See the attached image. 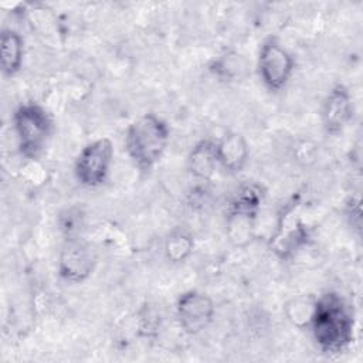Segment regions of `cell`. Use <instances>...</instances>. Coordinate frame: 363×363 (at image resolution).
I'll list each match as a JSON object with an SVG mask.
<instances>
[{"label": "cell", "mask_w": 363, "mask_h": 363, "mask_svg": "<svg viewBox=\"0 0 363 363\" xmlns=\"http://www.w3.org/2000/svg\"><path fill=\"white\" fill-rule=\"evenodd\" d=\"M353 118V99L349 89L336 84L328 92L322 106V123L328 133L339 135Z\"/></svg>", "instance_id": "9"}, {"label": "cell", "mask_w": 363, "mask_h": 363, "mask_svg": "<svg viewBox=\"0 0 363 363\" xmlns=\"http://www.w3.org/2000/svg\"><path fill=\"white\" fill-rule=\"evenodd\" d=\"M170 139L167 123L156 113H143L135 119L125 136V149L142 170L152 169L163 156Z\"/></svg>", "instance_id": "2"}, {"label": "cell", "mask_w": 363, "mask_h": 363, "mask_svg": "<svg viewBox=\"0 0 363 363\" xmlns=\"http://www.w3.org/2000/svg\"><path fill=\"white\" fill-rule=\"evenodd\" d=\"M96 265L92 247L78 238L68 240L58 257V275L71 284H81L91 277Z\"/></svg>", "instance_id": "8"}, {"label": "cell", "mask_w": 363, "mask_h": 363, "mask_svg": "<svg viewBox=\"0 0 363 363\" xmlns=\"http://www.w3.org/2000/svg\"><path fill=\"white\" fill-rule=\"evenodd\" d=\"M210 71L221 79L234 81L240 78L245 71L244 58L235 52H227L220 55L211 65Z\"/></svg>", "instance_id": "15"}, {"label": "cell", "mask_w": 363, "mask_h": 363, "mask_svg": "<svg viewBox=\"0 0 363 363\" xmlns=\"http://www.w3.org/2000/svg\"><path fill=\"white\" fill-rule=\"evenodd\" d=\"M315 301L313 298L309 296H301L294 299L291 303H288L286 312H288V318L289 320L299 328L303 326H309L312 313H313V308H315Z\"/></svg>", "instance_id": "16"}, {"label": "cell", "mask_w": 363, "mask_h": 363, "mask_svg": "<svg viewBox=\"0 0 363 363\" xmlns=\"http://www.w3.org/2000/svg\"><path fill=\"white\" fill-rule=\"evenodd\" d=\"M216 306L213 299L200 291L190 289L183 292L176 303L179 326L187 335H197L213 320Z\"/></svg>", "instance_id": "7"}, {"label": "cell", "mask_w": 363, "mask_h": 363, "mask_svg": "<svg viewBox=\"0 0 363 363\" xmlns=\"http://www.w3.org/2000/svg\"><path fill=\"white\" fill-rule=\"evenodd\" d=\"M218 166L217 142L211 139L199 140L187 156V169L190 174L201 182L210 180Z\"/></svg>", "instance_id": "11"}, {"label": "cell", "mask_w": 363, "mask_h": 363, "mask_svg": "<svg viewBox=\"0 0 363 363\" xmlns=\"http://www.w3.org/2000/svg\"><path fill=\"white\" fill-rule=\"evenodd\" d=\"M194 241L184 228H174L164 241V255L170 262H183L193 252Z\"/></svg>", "instance_id": "14"}, {"label": "cell", "mask_w": 363, "mask_h": 363, "mask_svg": "<svg viewBox=\"0 0 363 363\" xmlns=\"http://www.w3.org/2000/svg\"><path fill=\"white\" fill-rule=\"evenodd\" d=\"M258 211H251L238 207H228L227 213V235L235 247H244L254 237L255 218Z\"/></svg>", "instance_id": "12"}, {"label": "cell", "mask_w": 363, "mask_h": 363, "mask_svg": "<svg viewBox=\"0 0 363 363\" xmlns=\"http://www.w3.org/2000/svg\"><path fill=\"white\" fill-rule=\"evenodd\" d=\"M309 328L320 352L339 354L353 340L354 319L343 298L328 292L315 301Z\"/></svg>", "instance_id": "1"}, {"label": "cell", "mask_w": 363, "mask_h": 363, "mask_svg": "<svg viewBox=\"0 0 363 363\" xmlns=\"http://www.w3.org/2000/svg\"><path fill=\"white\" fill-rule=\"evenodd\" d=\"M82 213L79 208H68L64 214L60 217V228L61 231L68 237L67 240L75 238V235L79 233V228L82 225Z\"/></svg>", "instance_id": "17"}, {"label": "cell", "mask_w": 363, "mask_h": 363, "mask_svg": "<svg viewBox=\"0 0 363 363\" xmlns=\"http://www.w3.org/2000/svg\"><path fill=\"white\" fill-rule=\"evenodd\" d=\"M0 64L1 71L7 77H13L21 69L24 58V40L11 28L3 30L0 37Z\"/></svg>", "instance_id": "13"}, {"label": "cell", "mask_w": 363, "mask_h": 363, "mask_svg": "<svg viewBox=\"0 0 363 363\" xmlns=\"http://www.w3.org/2000/svg\"><path fill=\"white\" fill-rule=\"evenodd\" d=\"M218 164L228 173H240L248 159V146L242 135L227 132L217 142Z\"/></svg>", "instance_id": "10"}, {"label": "cell", "mask_w": 363, "mask_h": 363, "mask_svg": "<svg viewBox=\"0 0 363 363\" xmlns=\"http://www.w3.org/2000/svg\"><path fill=\"white\" fill-rule=\"evenodd\" d=\"M13 125L21 153L27 159H35L52 130L50 113L35 102H26L14 111Z\"/></svg>", "instance_id": "3"}, {"label": "cell", "mask_w": 363, "mask_h": 363, "mask_svg": "<svg viewBox=\"0 0 363 363\" xmlns=\"http://www.w3.org/2000/svg\"><path fill=\"white\" fill-rule=\"evenodd\" d=\"M309 240V231L299 214V206L286 204L277 221L274 234L269 238V250L281 259L291 258Z\"/></svg>", "instance_id": "5"}, {"label": "cell", "mask_w": 363, "mask_h": 363, "mask_svg": "<svg viewBox=\"0 0 363 363\" xmlns=\"http://www.w3.org/2000/svg\"><path fill=\"white\" fill-rule=\"evenodd\" d=\"M295 61L288 50L275 38H267L258 54V72L262 84L269 91L282 89L289 81Z\"/></svg>", "instance_id": "6"}, {"label": "cell", "mask_w": 363, "mask_h": 363, "mask_svg": "<svg viewBox=\"0 0 363 363\" xmlns=\"http://www.w3.org/2000/svg\"><path fill=\"white\" fill-rule=\"evenodd\" d=\"M113 159V143L109 138H99L88 143L77 156L74 176L77 182L89 189L105 183Z\"/></svg>", "instance_id": "4"}]
</instances>
